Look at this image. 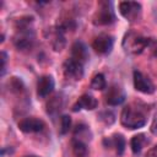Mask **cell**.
Returning <instances> with one entry per match:
<instances>
[{"instance_id": "cell-16", "label": "cell", "mask_w": 157, "mask_h": 157, "mask_svg": "<svg viewBox=\"0 0 157 157\" xmlns=\"http://www.w3.org/2000/svg\"><path fill=\"white\" fill-rule=\"evenodd\" d=\"M146 142H147V139H146L145 134L134 135V136L131 137V140H130V147H131L132 153H135V155L140 153Z\"/></svg>"}, {"instance_id": "cell-12", "label": "cell", "mask_w": 157, "mask_h": 157, "mask_svg": "<svg viewBox=\"0 0 157 157\" xmlns=\"http://www.w3.org/2000/svg\"><path fill=\"white\" fill-rule=\"evenodd\" d=\"M98 105V101L96 97L86 93V94H82L78 101L72 105V110L74 112H78L81 109H86V110H93L94 108H97Z\"/></svg>"}, {"instance_id": "cell-14", "label": "cell", "mask_w": 157, "mask_h": 157, "mask_svg": "<svg viewBox=\"0 0 157 157\" xmlns=\"http://www.w3.org/2000/svg\"><path fill=\"white\" fill-rule=\"evenodd\" d=\"M71 59L80 63H83L88 59V49L83 42L76 40L71 45Z\"/></svg>"}, {"instance_id": "cell-10", "label": "cell", "mask_w": 157, "mask_h": 157, "mask_svg": "<svg viewBox=\"0 0 157 157\" xmlns=\"http://www.w3.org/2000/svg\"><path fill=\"white\" fill-rule=\"evenodd\" d=\"M54 86H55V82H54L53 76L50 75L40 76L37 81V96L39 98H45L53 92Z\"/></svg>"}, {"instance_id": "cell-13", "label": "cell", "mask_w": 157, "mask_h": 157, "mask_svg": "<svg viewBox=\"0 0 157 157\" xmlns=\"http://www.w3.org/2000/svg\"><path fill=\"white\" fill-rule=\"evenodd\" d=\"M103 144L108 148L115 147V151H117V155L118 156H121L124 153V150H125V139H124V136L121 134H114L110 137H105L103 140Z\"/></svg>"}, {"instance_id": "cell-9", "label": "cell", "mask_w": 157, "mask_h": 157, "mask_svg": "<svg viewBox=\"0 0 157 157\" xmlns=\"http://www.w3.org/2000/svg\"><path fill=\"white\" fill-rule=\"evenodd\" d=\"M44 123L43 120L34 118V117H29V118H25L18 123V129L22 132L29 134V132H40L44 129Z\"/></svg>"}, {"instance_id": "cell-1", "label": "cell", "mask_w": 157, "mask_h": 157, "mask_svg": "<svg viewBox=\"0 0 157 157\" xmlns=\"http://www.w3.org/2000/svg\"><path fill=\"white\" fill-rule=\"evenodd\" d=\"M147 121V117L144 110L134 104H129L123 108L120 114V123L123 126L130 130L142 128Z\"/></svg>"}, {"instance_id": "cell-4", "label": "cell", "mask_w": 157, "mask_h": 157, "mask_svg": "<svg viewBox=\"0 0 157 157\" xmlns=\"http://www.w3.org/2000/svg\"><path fill=\"white\" fill-rule=\"evenodd\" d=\"M33 31L28 27H17V32L13 37V44L20 50L29 49L33 44Z\"/></svg>"}, {"instance_id": "cell-26", "label": "cell", "mask_w": 157, "mask_h": 157, "mask_svg": "<svg viewBox=\"0 0 157 157\" xmlns=\"http://www.w3.org/2000/svg\"><path fill=\"white\" fill-rule=\"evenodd\" d=\"M150 47L152 48V53H153V56H156L157 58V40H151V44H150Z\"/></svg>"}, {"instance_id": "cell-6", "label": "cell", "mask_w": 157, "mask_h": 157, "mask_svg": "<svg viewBox=\"0 0 157 157\" xmlns=\"http://www.w3.org/2000/svg\"><path fill=\"white\" fill-rule=\"evenodd\" d=\"M132 80H134V87H135L136 91H139L141 93H146V94H151V93L155 92V85L141 71L135 70Z\"/></svg>"}, {"instance_id": "cell-21", "label": "cell", "mask_w": 157, "mask_h": 157, "mask_svg": "<svg viewBox=\"0 0 157 157\" xmlns=\"http://www.w3.org/2000/svg\"><path fill=\"white\" fill-rule=\"evenodd\" d=\"M71 128V118L69 115H63L60 119V134L65 135Z\"/></svg>"}, {"instance_id": "cell-19", "label": "cell", "mask_w": 157, "mask_h": 157, "mask_svg": "<svg viewBox=\"0 0 157 157\" xmlns=\"http://www.w3.org/2000/svg\"><path fill=\"white\" fill-rule=\"evenodd\" d=\"M60 107H61V98L59 96H54L47 103V113L53 115L60 109Z\"/></svg>"}, {"instance_id": "cell-25", "label": "cell", "mask_w": 157, "mask_h": 157, "mask_svg": "<svg viewBox=\"0 0 157 157\" xmlns=\"http://www.w3.org/2000/svg\"><path fill=\"white\" fill-rule=\"evenodd\" d=\"M145 157H157V145H155L153 147H151V148L146 152Z\"/></svg>"}, {"instance_id": "cell-7", "label": "cell", "mask_w": 157, "mask_h": 157, "mask_svg": "<svg viewBox=\"0 0 157 157\" xmlns=\"http://www.w3.org/2000/svg\"><path fill=\"white\" fill-rule=\"evenodd\" d=\"M64 75L65 77L67 78H71V80H75V81H78L82 78L83 76V65L82 63L80 61H76L74 59H67L65 63H64Z\"/></svg>"}, {"instance_id": "cell-3", "label": "cell", "mask_w": 157, "mask_h": 157, "mask_svg": "<svg viewBox=\"0 0 157 157\" xmlns=\"http://www.w3.org/2000/svg\"><path fill=\"white\" fill-rule=\"evenodd\" d=\"M115 21V15L112 4L108 1L99 2V7L93 16V23L98 26H108Z\"/></svg>"}, {"instance_id": "cell-22", "label": "cell", "mask_w": 157, "mask_h": 157, "mask_svg": "<svg viewBox=\"0 0 157 157\" xmlns=\"http://www.w3.org/2000/svg\"><path fill=\"white\" fill-rule=\"evenodd\" d=\"M88 132H90L88 126H86L85 124H77L76 128H75V131H74V134H75V139L81 140V137L86 136Z\"/></svg>"}, {"instance_id": "cell-23", "label": "cell", "mask_w": 157, "mask_h": 157, "mask_svg": "<svg viewBox=\"0 0 157 157\" xmlns=\"http://www.w3.org/2000/svg\"><path fill=\"white\" fill-rule=\"evenodd\" d=\"M10 87H11V91H12V92H17V93L22 92L23 88H25L22 80H20L18 77H12V78H11V81H10Z\"/></svg>"}, {"instance_id": "cell-2", "label": "cell", "mask_w": 157, "mask_h": 157, "mask_svg": "<svg viewBox=\"0 0 157 157\" xmlns=\"http://www.w3.org/2000/svg\"><path fill=\"white\" fill-rule=\"evenodd\" d=\"M151 38L144 37L136 32H128L123 39V48L129 54H141L151 44Z\"/></svg>"}, {"instance_id": "cell-8", "label": "cell", "mask_w": 157, "mask_h": 157, "mask_svg": "<svg viewBox=\"0 0 157 157\" xmlns=\"http://www.w3.org/2000/svg\"><path fill=\"white\" fill-rule=\"evenodd\" d=\"M119 11L128 21H135L141 12V5L136 1H121L119 4Z\"/></svg>"}, {"instance_id": "cell-5", "label": "cell", "mask_w": 157, "mask_h": 157, "mask_svg": "<svg viewBox=\"0 0 157 157\" xmlns=\"http://www.w3.org/2000/svg\"><path fill=\"white\" fill-rule=\"evenodd\" d=\"M113 45H114V38L107 33L98 34L92 42V48L98 54H109L113 49Z\"/></svg>"}, {"instance_id": "cell-18", "label": "cell", "mask_w": 157, "mask_h": 157, "mask_svg": "<svg viewBox=\"0 0 157 157\" xmlns=\"http://www.w3.org/2000/svg\"><path fill=\"white\" fill-rule=\"evenodd\" d=\"M107 87V81L103 74H97L93 76L92 81H91V88L96 90V91H103Z\"/></svg>"}, {"instance_id": "cell-15", "label": "cell", "mask_w": 157, "mask_h": 157, "mask_svg": "<svg viewBox=\"0 0 157 157\" xmlns=\"http://www.w3.org/2000/svg\"><path fill=\"white\" fill-rule=\"evenodd\" d=\"M52 48L54 49V52H61L65 45H66V39L64 36V31L58 26L55 29H53L52 32Z\"/></svg>"}, {"instance_id": "cell-17", "label": "cell", "mask_w": 157, "mask_h": 157, "mask_svg": "<svg viewBox=\"0 0 157 157\" xmlns=\"http://www.w3.org/2000/svg\"><path fill=\"white\" fill-rule=\"evenodd\" d=\"M72 153L75 157H86L88 153L87 145L78 139H74L72 140Z\"/></svg>"}, {"instance_id": "cell-20", "label": "cell", "mask_w": 157, "mask_h": 157, "mask_svg": "<svg viewBox=\"0 0 157 157\" xmlns=\"http://www.w3.org/2000/svg\"><path fill=\"white\" fill-rule=\"evenodd\" d=\"M98 120H101L105 125H110V124H113L115 121V115L110 110H103V112H101L98 114Z\"/></svg>"}, {"instance_id": "cell-28", "label": "cell", "mask_w": 157, "mask_h": 157, "mask_svg": "<svg viewBox=\"0 0 157 157\" xmlns=\"http://www.w3.org/2000/svg\"><path fill=\"white\" fill-rule=\"evenodd\" d=\"M23 157H38V156H23Z\"/></svg>"}, {"instance_id": "cell-11", "label": "cell", "mask_w": 157, "mask_h": 157, "mask_svg": "<svg viewBox=\"0 0 157 157\" xmlns=\"http://www.w3.org/2000/svg\"><path fill=\"white\" fill-rule=\"evenodd\" d=\"M126 96L121 87L118 85H113L108 88V92L105 94V102L109 105H119L125 101Z\"/></svg>"}, {"instance_id": "cell-24", "label": "cell", "mask_w": 157, "mask_h": 157, "mask_svg": "<svg viewBox=\"0 0 157 157\" xmlns=\"http://www.w3.org/2000/svg\"><path fill=\"white\" fill-rule=\"evenodd\" d=\"M6 59L7 55L5 52H1V76L5 75V65H6Z\"/></svg>"}, {"instance_id": "cell-27", "label": "cell", "mask_w": 157, "mask_h": 157, "mask_svg": "<svg viewBox=\"0 0 157 157\" xmlns=\"http://www.w3.org/2000/svg\"><path fill=\"white\" fill-rule=\"evenodd\" d=\"M151 131H152V134L157 135V117L155 118V120H153V123L151 125Z\"/></svg>"}]
</instances>
